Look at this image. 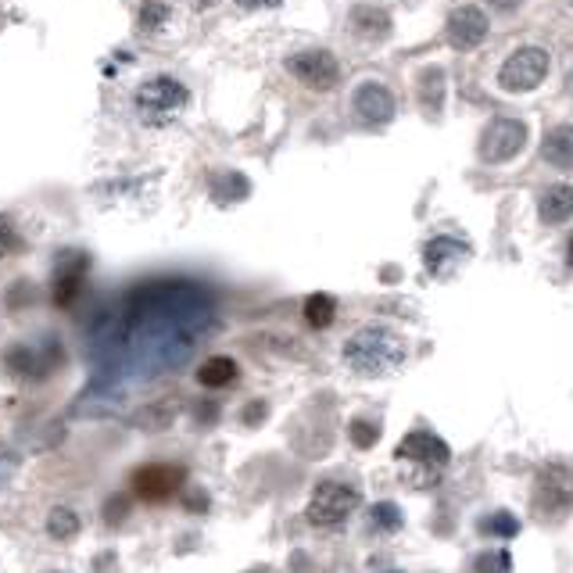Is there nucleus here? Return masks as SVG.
Segmentation results:
<instances>
[{
    "instance_id": "f257e3e1",
    "label": "nucleus",
    "mask_w": 573,
    "mask_h": 573,
    "mask_svg": "<svg viewBox=\"0 0 573 573\" xmlns=\"http://www.w3.org/2000/svg\"><path fill=\"white\" fill-rule=\"evenodd\" d=\"M405 341L387 326H362L344 341V362H348L359 377H387L394 369H402Z\"/></svg>"
},
{
    "instance_id": "f03ea898",
    "label": "nucleus",
    "mask_w": 573,
    "mask_h": 573,
    "mask_svg": "<svg viewBox=\"0 0 573 573\" xmlns=\"http://www.w3.org/2000/svg\"><path fill=\"white\" fill-rule=\"evenodd\" d=\"M183 108H187V86H183V79L165 76V72L147 76L137 86V94H133V112L151 129L172 126V122L180 119Z\"/></svg>"
},
{
    "instance_id": "7ed1b4c3",
    "label": "nucleus",
    "mask_w": 573,
    "mask_h": 573,
    "mask_svg": "<svg viewBox=\"0 0 573 573\" xmlns=\"http://www.w3.org/2000/svg\"><path fill=\"white\" fill-rule=\"evenodd\" d=\"M355 509H359V491L351 488V484H344V480H323L312 491V498H308L305 516L312 527L330 531V527H341Z\"/></svg>"
},
{
    "instance_id": "20e7f679",
    "label": "nucleus",
    "mask_w": 573,
    "mask_h": 573,
    "mask_svg": "<svg viewBox=\"0 0 573 573\" xmlns=\"http://www.w3.org/2000/svg\"><path fill=\"white\" fill-rule=\"evenodd\" d=\"M548 76V54L541 47H520L516 54H509V61L498 72V83L509 94H527V90H538Z\"/></svg>"
},
{
    "instance_id": "39448f33",
    "label": "nucleus",
    "mask_w": 573,
    "mask_h": 573,
    "mask_svg": "<svg viewBox=\"0 0 573 573\" xmlns=\"http://www.w3.org/2000/svg\"><path fill=\"white\" fill-rule=\"evenodd\" d=\"M534 509L541 516H566L573 509V470L545 466L534 480Z\"/></svg>"
},
{
    "instance_id": "423d86ee",
    "label": "nucleus",
    "mask_w": 573,
    "mask_h": 573,
    "mask_svg": "<svg viewBox=\"0 0 573 573\" xmlns=\"http://www.w3.org/2000/svg\"><path fill=\"white\" fill-rule=\"evenodd\" d=\"M287 72H291L298 83H305L308 90H319V94L334 90L337 79H341V65H337L334 54L323 51V47L291 54V58H287Z\"/></svg>"
},
{
    "instance_id": "0eeeda50",
    "label": "nucleus",
    "mask_w": 573,
    "mask_h": 573,
    "mask_svg": "<svg viewBox=\"0 0 573 573\" xmlns=\"http://www.w3.org/2000/svg\"><path fill=\"white\" fill-rule=\"evenodd\" d=\"M527 144V126L520 119H495L480 133V158L491 165H502L523 151Z\"/></svg>"
},
{
    "instance_id": "6e6552de",
    "label": "nucleus",
    "mask_w": 573,
    "mask_h": 573,
    "mask_svg": "<svg viewBox=\"0 0 573 573\" xmlns=\"http://www.w3.org/2000/svg\"><path fill=\"white\" fill-rule=\"evenodd\" d=\"M394 455L402 462H416V466H430V470H445L448 459H452V448H448L437 434H430V430H412Z\"/></svg>"
},
{
    "instance_id": "1a4fd4ad",
    "label": "nucleus",
    "mask_w": 573,
    "mask_h": 573,
    "mask_svg": "<svg viewBox=\"0 0 573 573\" xmlns=\"http://www.w3.org/2000/svg\"><path fill=\"white\" fill-rule=\"evenodd\" d=\"M351 108L366 126H387L394 119V97L384 83L369 79V83L355 86V97H351Z\"/></svg>"
},
{
    "instance_id": "9d476101",
    "label": "nucleus",
    "mask_w": 573,
    "mask_h": 573,
    "mask_svg": "<svg viewBox=\"0 0 573 573\" xmlns=\"http://www.w3.org/2000/svg\"><path fill=\"white\" fill-rule=\"evenodd\" d=\"M180 484H183L180 466H162V462H154V466H144L140 473H133V491H137L144 502H162V498L176 495Z\"/></svg>"
},
{
    "instance_id": "9b49d317",
    "label": "nucleus",
    "mask_w": 573,
    "mask_h": 573,
    "mask_svg": "<svg viewBox=\"0 0 573 573\" xmlns=\"http://www.w3.org/2000/svg\"><path fill=\"white\" fill-rule=\"evenodd\" d=\"M445 36L455 51H473V47H480L484 36H488V15H484L480 8L452 11V15H448Z\"/></svg>"
},
{
    "instance_id": "f8f14e48",
    "label": "nucleus",
    "mask_w": 573,
    "mask_h": 573,
    "mask_svg": "<svg viewBox=\"0 0 573 573\" xmlns=\"http://www.w3.org/2000/svg\"><path fill=\"white\" fill-rule=\"evenodd\" d=\"M470 255H473V248L466 244V240H459V237H434L427 248H423L427 273H434V276L455 273V269H459Z\"/></svg>"
},
{
    "instance_id": "ddd939ff",
    "label": "nucleus",
    "mask_w": 573,
    "mask_h": 573,
    "mask_svg": "<svg viewBox=\"0 0 573 573\" xmlns=\"http://www.w3.org/2000/svg\"><path fill=\"white\" fill-rule=\"evenodd\" d=\"M237 377H240V369L230 355H212V359H205L197 366V380H201V387H208V391H215V387H230Z\"/></svg>"
},
{
    "instance_id": "4468645a",
    "label": "nucleus",
    "mask_w": 573,
    "mask_h": 573,
    "mask_svg": "<svg viewBox=\"0 0 573 573\" xmlns=\"http://www.w3.org/2000/svg\"><path fill=\"white\" fill-rule=\"evenodd\" d=\"M570 215H573V187L559 183V187H548L545 194H541V219H545L548 226L566 223Z\"/></svg>"
},
{
    "instance_id": "2eb2a0df",
    "label": "nucleus",
    "mask_w": 573,
    "mask_h": 573,
    "mask_svg": "<svg viewBox=\"0 0 573 573\" xmlns=\"http://www.w3.org/2000/svg\"><path fill=\"white\" fill-rule=\"evenodd\" d=\"M541 151L556 169H573V126H556L552 133H545Z\"/></svg>"
},
{
    "instance_id": "dca6fc26",
    "label": "nucleus",
    "mask_w": 573,
    "mask_h": 573,
    "mask_svg": "<svg viewBox=\"0 0 573 573\" xmlns=\"http://www.w3.org/2000/svg\"><path fill=\"white\" fill-rule=\"evenodd\" d=\"M351 29L362 36V40H384L391 33V18L380 8H355L351 11Z\"/></svg>"
},
{
    "instance_id": "f3484780",
    "label": "nucleus",
    "mask_w": 573,
    "mask_h": 573,
    "mask_svg": "<svg viewBox=\"0 0 573 573\" xmlns=\"http://www.w3.org/2000/svg\"><path fill=\"white\" fill-rule=\"evenodd\" d=\"M334 316H337V301L330 294H312L305 301V323L312 330H326V326L334 323Z\"/></svg>"
},
{
    "instance_id": "a211bd4d",
    "label": "nucleus",
    "mask_w": 573,
    "mask_h": 573,
    "mask_svg": "<svg viewBox=\"0 0 573 573\" xmlns=\"http://www.w3.org/2000/svg\"><path fill=\"white\" fill-rule=\"evenodd\" d=\"M369 523H373V531L394 534V531H402L405 516H402V509H398L394 502H377L373 509H369Z\"/></svg>"
},
{
    "instance_id": "6ab92c4d",
    "label": "nucleus",
    "mask_w": 573,
    "mask_h": 573,
    "mask_svg": "<svg viewBox=\"0 0 573 573\" xmlns=\"http://www.w3.org/2000/svg\"><path fill=\"white\" fill-rule=\"evenodd\" d=\"M480 534H491V538H516L520 534V520H516L509 509H498L480 520Z\"/></svg>"
},
{
    "instance_id": "aec40b11",
    "label": "nucleus",
    "mask_w": 573,
    "mask_h": 573,
    "mask_svg": "<svg viewBox=\"0 0 573 573\" xmlns=\"http://www.w3.org/2000/svg\"><path fill=\"white\" fill-rule=\"evenodd\" d=\"M420 97H423V108H427V112H437V108H441V101H445V76L437 69L423 72Z\"/></svg>"
},
{
    "instance_id": "412c9836",
    "label": "nucleus",
    "mask_w": 573,
    "mask_h": 573,
    "mask_svg": "<svg viewBox=\"0 0 573 573\" xmlns=\"http://www.w3.org/2000/svg\"><path fill=\"white\" fill-rule=\"evenodd\" d=\"M47 531H51V538L69 541L72 534L79 531V513H72V509H65V505H58V509H51V516H47Z\"/></svg>"
},
{
    "instance_id": "4be33fe9",
    "label": "nucleus",
    "mask_w": 573,
    "mask_h": 573,
    "mask_svg": "<svg viewBox=\"0 0 573 573\" xmlns=\"http://www.w3.org/2000/svg\"><path fill=\"white\" fill-rule=\"evenodd\" d=\"M169 4L165 0H144V8H140L137 22L144 33H158V29H165V22H169Z\"/></svg>"
},
{
    "instance_id": "5701e85b",
    "label": "nucleus",
    "mask_w": 573,
    "mask_h": 573,
    "mask_svg": "<svg viewBox=\"0 0 573 573\" xmlns=\"http://www.w3.org/2000/svg\"><path fill=\"white\" fill-rule=\"evenodd\" d=\"M18 248H22V237H18L15 230V219H11V215H0V258L15 255Z\"/></svg>"
},
{
    "instance_id": "b1692460",
    "label": "nucleus",
    "mask_w": 573,
    "mask_h": 573,
    "mask_svg": "<svg viewBox=\"0 0 573 573\" xmlns=\"http://www.w3.org/2000/svg\"><path fill=\"white\" fill-rule=\"evenodd\" d=\"M380 437V427L377 423H366V420H355L351 423V445L355 448H373Z\"/></svg>"
},
{
    "instance_id": "393cba45",
    "label": "nucleus",
    "mask_w": 573,
    "mask_h": 573,
    "mask_svg": "<svg viewBox=\"0 0 573 573\" xmlns=\"http://www.w3.org/2000/svg\"><path fill=\"white\" fill-rule=\"evenodd\" d=\"M473 570H498V573H505V570H513V556H509V552H484V556L473 559Z\"/></svg>"
},
{
    "instance_id": "a878e982",
    "label": "nucleus",
    "mask_w": 573,
    "mask_h": 573,
    "mask_svg": "<svg viewBox=\"0 0 573 573\" xmlns=\"http://www.w3.org/2000/svg\"><path fill=\"white\" fill-rule=\"evenodd\" d=\"M244 11H269V8H280L283 0H237Z\"/></svg>"
},
{
    "instance_id": "bb28decb",
    "label": "nucleus",
    "mask_w": 573,
    "mask_h": 573,
    "mask_svg": "<svg viewBox=\"0 0 573 573\" xmlns=\"http://www.w3.org/2000/svg\"><path fill=\"white\" fill-rule=\"evenodd\" d=\"M488 4H491V8H495V11H502V15H509V11L520 8L523 0H488Z\"/></svg>"
},
{
    "instance_id": "cd10ccee",
    "label": "nucleus",
    "mask_w": 573,
    "mask_h": 573,
    "mask_svg": "<svg viewBox=\"0 0 573 573\" xmlns=\"http://www.w3.org/2000/svg\"><path fill=\"white\" fill-rule=\"evenodd\" d=\"M566 262L573 266V237H570V244H566Z\"/></svg>"
}]
</instances>
